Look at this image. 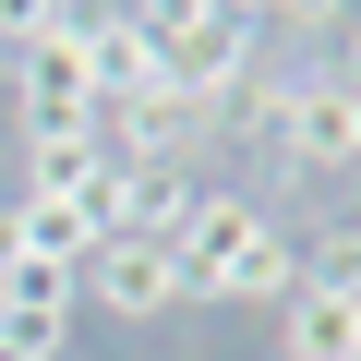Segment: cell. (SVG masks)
<instances>
[{"label": "cell", "mask_w": 361, "mask_h": 361, "mask_svg": "<svg viewBox=\"0 0 361 361\" xmlns=\"http://www.w3.org/2000/svg\"><path fill=\"white\" fill-rule=\"evenodd\" d=\"M145 25H157V85L229 121V97L253 85V37L265 25H241L229 0H180V13H145Z\"/></svg>", "instance_id": "1"}, {"label": "cell", "mask_w": 361, "mask_h": 361, "mask_svg": "<svg viewBox=\"0 0 361 361\" xmlns=\"http://www.w3.org/2000/svg\"><path fill=\"white\" fill-rule=\"evenodd\" d=\"M265 241V205L253 193H205L193 205V229L169 241V277H180V301H229V277H241V253Z\"/></svg>", "instance_id": "2"}, {"label": "cell", "mask_w": 361, "mask_h": 361, "mask_svg": "<svg viewBox=\"0 0 361 361\" xmlns=\"http://www.w3.org/2000/svg\"><path fill=\"white\" fill-rule=\"evenodd\" d=\"M73 301H97V313H121V325H157V313H180V277H169L157 241H97L85 277H73Z\"/></svg>", "instance_id": "3"}, {"label": "cell", "mask_w": 361, "mask_h": 361, "mask_svg": "<svg viewBox=\"0 0 361 361\" xmlns=\"http://www.w3.org/2000/svg\"><path fill=\"white\" fill-rule=\"evenodd\" d=\"M73 49H85L97 109H121V97H145V85H157V25L133 13V0H97V13L73 25Z\"/></svg>", "instance_id": "4"}, {"label": "cell", "mask_w": 361, "mask_h": 361, "mask_svg": "<svg viewBox=\"0 0 361 361\" xmlns=\"http://www.w3.org/2000/svg\"><path fill=\"white\" fill-rule=\"evenodd\" d=\"M277 361H361V301L289 289V301H277Z\"/></svg>", "instance_id": "5"}, {"label": "cell", "mask_w": 361, "mask_h": 361, "mask_svg": "<svg viewBox=\"0 0 361 361\" xmlns=\"http://www.w3.org/2000/svg\"><path fill=\"white\" fill-rule=\"evenodd\" d=\"M289 289H301V241H289V229H277V217H265V241H253V253H241V277H229V301H265V313H277V301H289Z\"/></svg>", "instance_id": "6"}, {"label": "cell", "mask_w": 361, "mask_h": 361, "mask_svg": "<svg viewBox=\"0 0 361 361\" xmlns=\"http://www.w3.org/2000/svg\"><path fill=\"white\" fill-rule=\"evenodd\" d=\"M97 13V0H0V49H49V37H73Z\"/></svg>", "instance_id": "7"}, {"label": "cell", "mask_w": 361, "mask_h": 361, "mask_svg": "<svg viewBox=\"0 0 361 361\" xmlns=\"http://www.w3.org/2000/svg\"><path fill=\"white\" fill-rule=\"evenodd\" d=\"M337 85H349V97H361V25H349V37H337Z\"/></svg>", "instance_id": "8"}, {"label": "cell", "mask_w": 361, "mask_h": 361, "mask_svg": "<svg viewBox=\"0 0 361 361\" xmlns=\"http://www.w3.org/2000/svg\"><path fill=\"white\" fill-rule=\"evenodd\" d=\"M133 13H180V0H133Z\"/></svg>", "instance_id": "9"}]
</instances>
